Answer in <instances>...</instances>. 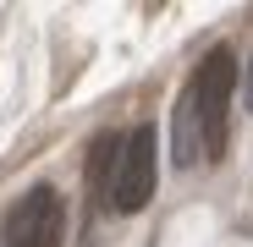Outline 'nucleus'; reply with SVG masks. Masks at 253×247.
<instances>
[{
  "mask_svg": "<svg viewBox=\"0 0 253 247\" xmlns=\"http://www.w3.org/2000/svg\"><path fill=\"white\" fill-rule=\"evenodd\" d=\"M116 154H121V138H116V132H99V138H94V148H88V187H94V198H99V192H110Z\"/></svg>",
  "mask_w": 253,
  "mask_h": 247,
  "instance_id": "nucleus-5",
  "label": "nucleus"
},
{
  "mask_svg": "<svg viewBox=\"0 0 253 247\" xmlns=\"http://www.w3.org/2000/svg\"><path fill=\"white\" fill-rule=\"evenodd\" d=\"M154 127H132L121 138V154H116V176H110V209L121 214H138L143 203L154 198Z\"/></svg>",
  "mask_w": 253,
  "mask_h": 247,
  "instance_id": "nucleus-2",
  "label": "nucleus"
},
{
  "mask_svg": "<svg viewBox=\"0 0 253 247\" xmlns=\"http://www.w3.org/2000/svg\"><path fill=\"white\" fill-rule=\"evenodd\" d=\"M171 159L182 171H193V159H204V138H198V110H193V94L182 88L176 99V138H171Z\"/></svg>",
  "mask_w": 253,
  "mask_h": 247,
  "instance_id": "nucleus-4",
  "label": "nucleus"
},
{
  "mask_svg": "<svg viewBox=\"0 0 253 247\" xmlns=\"http://www.w3.org/2000/svg\"><path fill=\"white\" fill-rule=\"evenodd\" d=\"M66 209L55 187H33L17 198V209L6 214V247H61Z\"/></svg>",
  "mask_w": 253,
  "mask_h": 247,
  "instance_id": "nucleus-3",
  "label": "nucleus"
},
{
  "mask_svg": "<svg viewBox=\"0 0 253 247\" xmlns=\"http://www.w3.org/2000/svg\"><path fill=\"white\" fill-rule=\"evenodd\" d=\"M193 110H198V138H204V159H220L226 154V115L237 99V55L231 50H209L187 82Z\"/></svg>",
  "mask_w": 253,
  "mask_h": 247,
  "instance_id": "nucleus-1",
  "label": "nucleus"
},
{
  "mask_svg": "<svg viewBox=\"0 0 253 247\" xmlns=\"http://www.w3.org/2000/svg\"><path fill=\"white\" fill-rule=\"evenodd\" d=\"M248 110H253V66H248Z\"/></svg>",
  "mask_w": 253,
  "mask_h": 247,
  "instance_id": "nucleus-6",
  "label": "nucleus"
}]
</instances>
